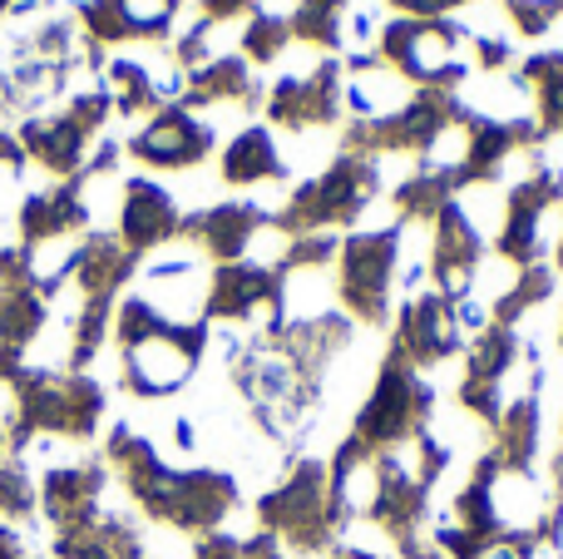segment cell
I'll list each match as a JSON object with an SVG mask.
<instances>
[{
	"instance_id": "1",
	"label": "cell",
	"mask_w": 563,
	"mask_h": 559,
	"mask_svg": "<svg viewBox=\"0 0 563 559\" xmlns=\"http://www.w3.org/2000/svg\"><path fill=\"white\" fill-rule=\"evenodd\" d=\"M257 520L267 535H277L291 555H331L351 520V505L341 485L331 481L327 461H297V471L257 501Z\"/></svg>"
},
{
	"instance_id": "2",
	"label": "cell",
	"mask_w": 563,
	"mask_h": 559,
	"mask_svg": "<svg viewBox=\"0 0 563 559\" xmlns=\"http://www.w3.org/2000/svg\"><path fill=\"white\" fill-rule=\"evenodd\" d=\"M376 194H380V158L346 154V149H341L327 174L307 178V184L287 198V208L273 213V228L282 238L331 233V228L356 223V218L376 204Z\"/></svg>"
},
{
	"instance_id": "3",
	"label": "cell",
	"mask_w": 563,
	"mask_h": 559,
	"mask_svg": "<svg viewBox=\"0 0 563 559\" xmlns=\"http://www.w3.org/2000/svg\"><path fill=\"white\" fill-rule=\"evenodd\" d=\"M430 421H435V386H430L416 366L400 362L396 352H386V362H380V372H376V386H371L366 406H361V416H356L351 441L371 456H396V451H406V446H416L420 436L430 431Z\"/></svg>"
},
{
	"instance_id": "4",
	"label": "cell",
	"mask_w": 563,
	"mask_h": 559,
	"mask_svg": "<svg viewBox=\"0 0 563 559\" xmlns=\"http://www.w3.org/2000/svg\"><path fill=\"white\" fill-rule=\"evenodd\" d=\"M400 257H406V223L356 228L351 238H341L336 303L346 307L351 322H361V327L390 322V297H396V283H400Z\"/></svg>"
},
{
	"instance_id": "5",
	"label": "cell",
	"mask_w": 563,
	"mask_h": 559,
	"mask_svg": "<svg viewBox=\"0 0 563 559\" xmlns=\"http://www.w3.org/2000/svg\"><path fill=\"white\" fill-rule=\"evenodd\" d=\"M460 40H465V25L460 20H406L390 15L376 35L380 65L396 69L406 85H445L460 89L470 79V69L455 59Z\"/></svg>"
},
{
	"instance_id": "6",
	"label": "cell",
	"mask_w": 563,
	"mask_h": 559,
	"mask_svg": "<svg viewBox=\"0 0 563 559\" xmlns=\"http://www.w3.org/2000/svg\"><path fill=\"white\" fill-rule=\"evenodd\" d=\"M208 342V322H164L144 342L124 347V386L134 396H168L194 376Z\"/></svg>"
},
{
	"instance_id": "7",
	"label": "cell",
	"mask_w": 563,
	"mask_h": 559,
	"mask_svg": "<svg viewBox=\"0 0 563 559\" xmlns=\"http://www.w3.org/2000/svg\"><path fill=\"white\" fill-rule=\"evenodd\" d=\"M346 105V69L341 59L321 55L307 75H287L267 95V119L287 134H311V129H331Z\"/></svg>"
},
{
	"instance_id": "8",
	"label": "cell",
	"mask_w": 563,
	"mask_h": 559,
	"mask_svg": "<svg viewBox=\"0 0 563 559\" xmlns=\"http://www.w3.org/2000/svg\"><path fill=\"white\" fill-rule=\"evenodd\" d=\"M465 327L455 317V303L440 293H416L400 303L396 313V337H390V352L400 357L416 372H430V366L450 362V357L465 352Z\"/></svg>"
},
{
	"instance_id": "9",
	"label": "cell",
	"mask_w": 563,
	"mask_h": 559,
	"mask_svg": "<svg viewBox=\"0 0 563 559\" xmlns=\"http://www.w3.org/2000/svg\"><path fill=\"white\" fill-rule=\"evenodd\" d=\"M485 228L475 223V218L465 213V204H450L445 213L435 218V238H430V277H435V293L450 297V303H465L470 293H475V277L479 267H485Z\"/></svg>"
},
{
	"instance_id": "10",
	"label": "cell",
	"mask_w": 563,
	"mask_h": 559,
	"mask_svg": "<svg viewBox=\"0 0 563 559\" xmlns=\"http://www.w3.org/2000/svg\"><path fill=\"white\" fill-rule=\"evenodd\" d=\"M213 144H218V134L203 119H194L184 105H164L129 139V154L148 168H194L213 154Z\"/></svg>"
},
{
	"instance_id": "11",
	"label": "cell",
	"mask_w": 563,
	"mask_h": 559,
	"mask_svg": "<svg viewBox=\"0 0 563 559\" xmlns=\"http://www.w3.org/2000/svg\"><path fill=\"white\" fill-rule=\"evenodd\" d=\"M273 228V213L257 204H218V208H203V213L184 218L178 233L188 243H198V253H208L213 263H243L253 238Z\"/></svg>"
},
{
	"instance_id": "12",
	"label": "cell",
	"mask_w": 563,
	"mask_h": 559,
	"mask_svg": "<svg viewBox=\"0 0 563 559\" xmlns=\"http://www.w3.org/2000/svg\"><path fill=\"white\" fill-rule=\"evenodd\" d=\"M178 228H184V218H178L174 198L158 184H148V178H129L124 208H119V243L139 257V253H148V248L178 238Z\"/></svg>"
},
{
	"instance_id": "13",
	"label": "cell",
	"mask_w": 563,
	"mask_h": 559,
	"mask_svg": "<svg viewBox=\"0 0 563 559\" xmlns=\"http://www.w3.org/2000/svg\"><path fill=\"white\" fill-rule=\"evenodd\" d=\"M460 198L455 174L450 164H435V158H420V168L410 178H400L390 204H396V223H435L450 204Z\"/></svg>"
},
{
	"instance_id": "14",
	"label": "cell",
	"mask_w": 563,
	"mask_h": 559,
	"mask_svg": "<svg viewBox=\"0 0 563 559\" xmlns=\"http://www.w3.org/2000/svg\"><path fill=\"white\" fill-rule=\"evenodd\" d=\"M257 79H253V65L243 55H213L203 69H194L184 85V99L188 105H257Z\"/></svg>"
},
{
	"instance_id": "15",
	"label": "cell",
	"mask_w": 563,
	"mask_h": 559,
	"mask_svg": "<svg viewBox=\"0 0 563 559\" xmlns=\"http://www.w3.org/2000/svg\"><path fill=\"white\" fill-rule=\"evenodd\" d=\"M223 178L228 184H273L287 178V158H282L273 129H243L233 144L223 149Z\"/></svg>"
},
{
	"instance_id": "16",
	"label": "cell",
	"mask_w": 563,
	"mask_h": 559,
	"mask_svg": "<svg viewBox=\"0 0 563 559\" xmlns=\"http://www.w3.org/2000/svg\"><path fill=\"white\" fill-rule=\"evenodd\" d=\"M519 85L534 95V119L544 134H563V50H539L519 65Z\"/></svg>"
},
{
	"instance_id": "17",
	"label": "cell",
	"mask_w": 563,
	"mask_h": 559,
	"mask_svg": "<svg viewBox=\"0 0 563 559\" xmlns=\"http://www.w3.org/2000/svg\"><path fill=\"white\" fill-rule=\"evenodd\" d=\"M549 297H554V267L529 263V267H519V273L509 277L505 293H495V303H489V322L515 327L519 317H529L534 307H544Z\"/></svg>"
},
{
	"instance_id": "18",
	"label": "cell",
	"mask_w": 563,
	"mask_h": 559,
	"mask_svg": "<svg viewBox=\"0 0 563 559\" xmlns=\"http://www.w3.org/2000/svg\"><path fill=\"white\" fill-rule=\"evenodd\" d=\"M351 0H297L287 15L291 45L307 50H336L341 45V20H346Z\"/></svg>"
},
{
	"instance_id": "19",
	"label": "cell",
	"mask_w": 563,
	"mask_h": 559,
	"mask_svg": "<svg viewBox=\"0 0 563 559\" xmlns=\"http://www.w3.org/2000/svg\"><path fill=\"white\" fill-rule=\"evenodd\" d=\"M287 45H291L287 15H277V10H257V15L247 20V30H243V59L247 65H273V59H282Z\"/></svg>"
},
{
	"instance_id": "20",
	"label": "cell",
	"mask_w": 563,
	"mask_h": 559,
	"mask_svg": "<svg viewBox=\"0 0 563 559\" xmlns=\"http://www.w3.org/2000/svg\"><path fill=\"white\" fill-rule=\"evenodd\" d=\"M119 10H124L134 40H164L178 15V0H119Z\"/></svg>"
},
{
	"instance_id": "21",
	"label": "cell",
	"mask_w": 563,
	"mask_h": 559,
	"mask_svg": "<svg viewBox=\"0 0 563 559\" xmlns=\"http://www.w3.org/2000/svg\"><path fill=\"white\" fill-rule=\"evenodd\" d=\"M194 559H247V545L238 540V535H223V530H213V535H198V545H194Z\"/></svg>"
},
{
	"instance_id": "22",
	"label": "cell",
	"mask_w": 563,
	"mask_h": 559,
	"mask_svg": "<svg viewBox=\"0 0 563 559\" xmlns=\"http://www.w3.org/2000/svg\"><path fill=\"white\" fill-rule=\"evenodd\" d=\"M475 50H479V69H485V75H499V69L509 65V55H515L505 35H475Z\"/></svg>"
},
{
	"instance_id": "23",
	"label": "cell",
	"mask_w": 563,
	"mask_h": 559,
	"mask_svg": "<svg viewBox=\"0 0 563 559\" xmlns=\"http://www.w3.org/2000/svg\"><path fill=\"white\" fill-rule=\"evenodd\" d=\"M257 0H203V20L208 25H218V20H238V15H247Z\"/></svg>"
},
{
	"instance_id": "24",
	"label": "cell",
	"mask_w": 563,
	"mask_h": 559,
	"mask_svg": "<svg viewBox=\"0 0 563 559\" xmlns=\"http://www.w3.org/2000/svg\"><path fill=\"white\" fill-rule=\"evenodd\" d=\"M327 559H380V555H371V550H356V545H336Z\"/></svg>"
},
{
	"instance_id": "25",
	"label": "cell",
	"mask_w": 563,
	"mask_h": 559,
	"mask_svg": "<svg viewBox=\"0 0 563 559\" xmlns=\"http://www.w3.org/2000/svg\"><path fill=\"white\" fill-rule=\"evenodd\" d=\"M554 263L563 267V228H559V243H554Z\"/></svg>"
},
{
	"instance_id": "26",
	"label": "cell",
	"mask_w": 563,
	"mask_h": 559,
	"mask_svg": "<svg viewBox=\"0 0 563 559\" xmlns=\"http://www.w3.org/2000/svg\"><path fill=\"white\" fill-rule=\"evenodd\" d=\"M5 10H10V0H0V15H5Z\"/></svg>"
},
{
	"instance_id": "27",
	"label": "cell",
	"mask_w": 563,
	"mask_h": 559,
	"mask_svg": "<svg viewBox=\"0 0 563 559\" xmlns=\"http://www.w3.org/2000/svg\"><path fill=\"white\" fill-rule=\"evenodd\" d=\"M559 347H563V327H559Z\"/></svg>"
},
{
	"instance_id": "28",
	"label": "cell",
	"mask_w": 563,
	"mask_h": 559,
	"mask_svg": "<svg viewBox=\"0 0 563 559\" xmlns=\"http://www.w3.org/2000/svg\"><path fill=\"white\" fill-rule=\"evenodd\" d=\"M0 446H5V436H0Z\"/></svg>"
}]
</instances>
